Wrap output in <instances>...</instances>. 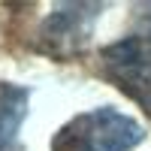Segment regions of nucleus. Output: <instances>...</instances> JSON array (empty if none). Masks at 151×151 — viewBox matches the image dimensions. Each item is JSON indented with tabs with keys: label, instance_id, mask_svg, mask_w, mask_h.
Returning <instances> with one entry per match:
<instances>
[{
	"label": "nucleus",
	"instance_id": "nucleus-3",
	"mask_svg": "<svg viewBox=\"0 0 151 151\" xmlns=\"http://www.w3.org/2000/svg\"><path fill=\"white\" fill-rule=\"evenodd\" d=\"M103 6L97 3H64L55 6V12L45 18L40 30V48L55 58H70L79 55L91 40L94 18Z\"/></svg>",
	"mask_w": 151,
	"mask_h": 151
},
{
	"label": "nucleus",
	"instance_id": "nucleus-1",
	"mask_svg": "<svg viewBox=\"0 0 151 151\" xmlns=\"http://www.w3.org/2000/svg\"><path fill=\"white\" fill-rule=\"evenodd\" d=\"M142 124L115 109H94L73 118L52 139V151H133L142 142Z\"/></svg>",
	"mask_w": 151,
	"mask_h": 151
},
{
	"label": "nucleus",
	"instance_id": "nucleus-4",
	"mask_svg": "<svg viewBox=\"0 0 151 151\" xmlns=\"http://www.w3.org/2000/svg\"><path fill=\"white\" fill-rule=\"evenodd\" d=\"M30 94L18 85H0V151H15Z\"/></svg>",
	"mask_w": 151,
	"mask_h": 151
},
{
	"label": "nucleus",
	"instance_id": "nucleus-2",
	"mask_svg": "<svg viewBox=\"0 0 151 151\" xmlns=\"http://www.w3.org/2000/svg\"><path fill=\"white\" fill-rule=\"evenodd\" d=\"M100 73L151 112V15L130 36L100 52Z\"/></svg>",
	"mask_w": 151,
	"mask_h": 151
}]
</instances>
